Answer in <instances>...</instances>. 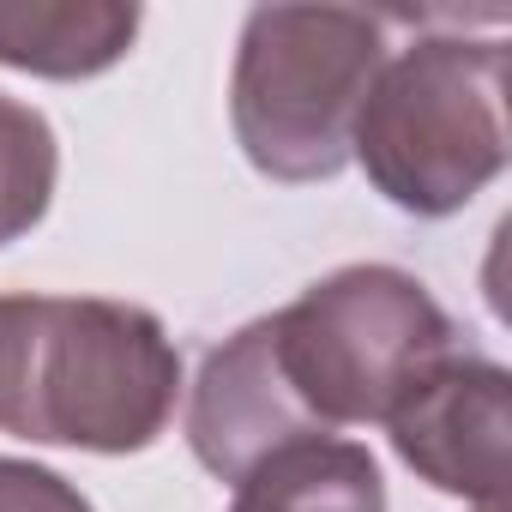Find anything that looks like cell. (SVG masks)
Returning <instances> with one entry per match:
<instances>
[{
    "label": "cell",
    "mask_w": 512,
    "mask_h": 512,
    "mask_svg": "<svg viewBox=\"0 0 512 512\" xmlns=\"http://www.w3.org/2000/svg\"><path fill=\"white\" fill-rule=\"evenodd\" d=\"M446 350H458V332L410 272L344 266L205 356L187 404L193 458L241 482L296 440L386 422L410 380Z\"/></svg>",
    "instance_id": "1"
},
{
    "label": "cell",
    "mask_w": 512,
    "mask_h": 512,
    "mask_svg": "<svg viewBox=\"0 0 512 512\" xmlns=\"http://www.w3.org/2000/svg\"><path fill=\"white\" fill-rule=\"evenodd\" d=\"M181 392V356L157 314L103 296H0V434L139 452Z\"/></svg>",
    "instance_id": "2"
},
{
    "label": "cell",
    "mask_w": 512,
    "mask_h": 512,
    "mask_svg": "<svg viewBox=\"0 0 512 512\" xmlns=\"http://www.w3.org/2000/svg\"><path fill=\"white\" fill-rule=\"evenodd\" d=\"M506 43L500 37H416L386 49L350 151L368 181L416 217L470 205L506 163Z\"/></svg>",
    "instance_id": "3"
},
{
    "label": "cell",
    "mask_w": 512,
    "mask_h": 512,
    "mask_svg": "<svg viewBox=\"0 0 512 512\" xmlns=\"http://www.w3.org/2000/svg\"><path fill=\"white\" fill-rule=\"evenodd\" d=\"M386 61V19L362 7H260L241 25L229 115L247 163L272 181H332L356 109Z\"/></svg>",
    "instance_id": "4"
},
{
    "label": "cell",
    "mask_w": 512,
    "mask_h": 512,
    "mask_svg": "<svg viewBox=\"0 0 512 512\" xmlns=\"http://www.w3.org/2000/svg\"><path fill=\"white\" fill-rule=\"evenodd\" d=\"M398 458L446 494L500 506L506 488V368L476 350H446L434 368L410 380V392L386 410Z\"/></svg>",
    "instance_id": "5"
},
{
    "label": "cell",
    "mask_w": 512,
    "mask_h": 512,
    "mask_svg": "<svg viewBox=\"0 0 512 512\" xmlns=\"http://www.w3.org/2000/svg\"><path fill=\"white\" fill-rule=\"evenodd\" d=\"M139 37L133 7L109 0H31L0 7V67L43 73V79H91L109 73Z\"/></svg>",
    "instance_id": "6"
},
{
    "label": "cell",
    "mask_w": 512,
    "mask_h": 512,
    "mask_svg": "<svg viewBox=\"0 0 512 512\" xmlns=\"http://www.w3.org/2000/svg\"><path fill=\"white\" fill-rule=\"evenodd\" d=\"M229 512H386V482L356 440H296L235 482Z\"/></svg>",
    "instance_id": "7"
},
{
    "label": "cell",
    "mask_w": 512,
    "mask_h": 512,
    "mask_svg": "<svg viewBox=\"0 0 512 512\" xmlns=\"http://www.w3.org/2000/svg\"><path fill=\"white\" fill-rule=\"evenodd\" d=\"M55 181H61L55 127L31 103L0 97V247L43 223Z\"/></svg>",
    "instance_id": "8"
},
{
    "label": "cell",
    "mask_w": 512,
    "mask_h": 512,
    "mask_svg": "<svg viewBox=\"0 0 512 512\" xmlns=\"http://www.w3.org/2000/svg\"><path fill=\"white\" fill-rule=\"evenodd\" d=\"M0 512H91V500L43 464L0 458Z\"/></svg>",
    "instance_id": "9"
},
{
    "label": "cell",
    "mask_w": 512,
    "mask_h": 512,
    "mask_svg": "<svg viewBox=\"0 0 512 512\" xmlns=\"http://www.w3.org/2000/svg\"><path fill=\"white\" fill-rule=\"evenodd\" d=\"M488 512H500V506H488Z\"/></svg>",
    "instance_id": "10"
}]
</instances>
